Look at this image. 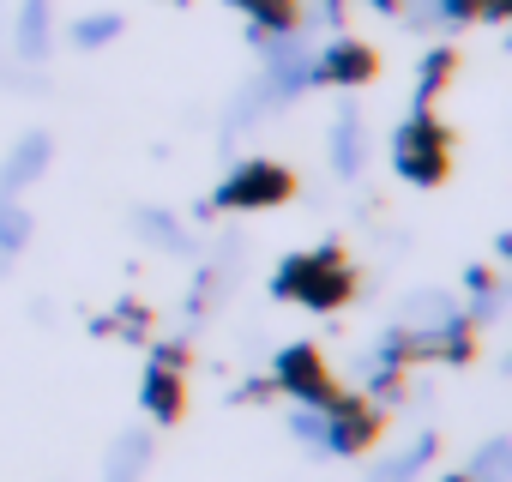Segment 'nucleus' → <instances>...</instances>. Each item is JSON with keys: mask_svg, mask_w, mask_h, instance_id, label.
I'll list each match as a JSON object with an SVG mask.
<instances>
[{"mask_svg": "<svg viewBox=\"0 0 512 482\" xmlns=\"http://www.w3.org/2000/svg\"><path fill=\"white\" fill-rule=\"evenodd\" d=\"M284 187H290V175H284L278 163H241V169L217 187V205H229V211H253V205L284 199Z\"/></svg>", "mask_w": 512, "mask_h": 482, "instance_id": "nucleus-3", "label": "nucleus"}, {"mask_svg": "<svg viewBox=\"0 0 512 482\" xmlns=\"http://www.w3.org/2000/svg\"><path fill=\"white\" fill-rule=\"evenodd\" d=\"M446 482H464V470H458V476H446Z\"/></svg>", "mask_w": 512, "mask_h": 482, "instance_id": "nucleus-16", "label": "nucleus"}, {"mask_svg": "<svg viewBox=\"0 0 512 482\" xmlns=\"http://www.w3.org/2000/svg\"><path fill=\"white\" fill-rule=\"evenodd\" d=\"M368 440H374V410L362 398H326V440H320V452L326 458H356Z\"/></svg>", "mask_w": 512, "mask_h": 482, "instance_id": "nucleus-2", "label": "nucleus"}, {"mask_svg": "<svg viewBox=\"0 0 512 482\" xmlns=\"http://www.w3.org/2000/svg\"><path fill=\"white\" fill-rule=\"evenodd\" d=\"M296 404H314V398H332L326 392V362H320V350H308V344H296V350H284L278 356V374H272Z\"/></svg>", "mask_w": 512, "mask_h": 482, "instance_id": "nucleus-6", "label": "nucleus"}, {"mask_svg": "<svg viewBox=\"0 0 512 482\" xmlns=\"http://www.w3.org/2000/svg\"><path fill=\"white\" fill-rule=\"evenodd\" d=\"M464 482H512V440L506 434L482 440L470 452V464H464Z\"/></svg>", "mask_w": 512, "mask_h": 482, "instance_id": "nucleus-10", "label": "nucleus"}, {"mask_svg": "<svg viewBox=\"0 0 512 482\" xmlns=\"http://www.w3.org/2000/svg\"><path fill=\"white\" fill-rule=\"evenodd\" d=\"M139 404H145L157 422H163V416H175V404H181V350H157V356H151Z\"/></svg>", "mask_w": 512, "mask_h": 482, "instance_id": "nucleus-7", "label": "nucleus"}, {"mask_svg": "<svg viewBox=\"0 0 512 482\" xmlns=\"http://www.w3.org/2000/svg\"><path fill=\"white\" fill-rule=\"evenodd\" d=\"M31 248V211L25 205H0V260H19Z\"/></svg>", "mask_w": 512, "mask_h": 482, "instance_id": "nucleus-14", "label": "nucleus"}, {"mask_svg": "<svg viewBox=\"0 0 512 482\" xmlns=\"http://www.w3.org/2000/svg\"><path fill=\"white\" fill-rule=\"evenodd\" d=\"M374 73V55L362 43H326L314 55V85H362Z\"/></svg>", "mask_w": 512, "mask_h": 482, "instance_id": "nucleus-8", "label": "nucleus"}, {"mask_svg": "<svg viewBox=\"0 0 512 482\" xmlns=\"http://www.w3.org/2000/svg\"><path fill=\"white\" fill-rule=\"evenodd\" d=\"M19 55L25 61L49 55V0H25L19 7Z\"/></svg>", "mask_w": 512, "mask_h": 482, "instance_id": "nucleus-13", "label": "nucleus"}, {"mask_svg": "<svg viewBox=\"0 0 512 482\" xmlns=\"http://www.w3.org/2000/svg\"><path fill=\"white\" fill-rule=\"evenodd\" d=\"M398 169H404L410 181H440L446 145H440V127H434L428 115H416V121L398 127Z\"/></svg>", "mask_w": 512, "mask_h": 482, "instance_id": "nucleus-4", "label": "nucleus"}, {"mask_svg": "<svg viewBox=\"0 0 512 482\" xmlns=\"http://www.w3.org/2000/svg\"><path fill=\"white\" fill-rule=\"evenodd\" d=\"M428 458H434V434H422L416 446H404V452H392L386 464H374V470H368V482H416Z\"/></svg>", "mask_w": 512, "mask_h": 482, "instance_id": "nucleus-12", "label": "nucleus"}, {"mask_svg": "<svg viewBox=\"0 0 512 482\" xmlns=\"http://www.w3.org/2000/svg\"><path fill=\"white\" fill-rule=\"evenodd\" d=\"M278 290H284L290 302H302V308H332V302H344L350 272H344L338 254H302V260H290V266L278 272Z\"/></svg>", "mask_w": 512, "mask_h": 482, "instance_id": "nucleus-1", "label": "nucleus"}, {"mask_svg": "<svg viewBox=\"0 0 512 482\" xmlns=\"http://www.w3.org/2000/svg\"><path fill=\"white\" fill-rule=\"evenodd\" d=\"M362 157H368V127H362L356 109H344L338 127H332V169H338V175H356Z\"/></svg>", "mask_w": 512, "mask_h": 482, "instance_id": "nucleus-9", "label": "nucleus"}, {"mask_svg": "<svg viewBox=\"0 0 512 482\" xmlns=\"http://www.w3.org/2000/svg\"><path fill=\"white\" fill-rule=\"evenodd\" d=\"M121 31H127L121 13H85V19L73 25V43H79V49H109Z\"/></svg>", "mask_w": 512, "mask_h": 482, "instance_id": "nucleus-15", "label": "nucleus"}, {"mask_svg": "<svg viewBox=\"0 0 512 482\" xmlns=\"http://www.w3.org/2000/svg\"><path fill=\"white\" fill-rule=\"evenodd\" d=\"M49 151H55V145H49V133H25V139L13 145V157L0 163V205H13V199H19V193L49 169Z\"/></svg>", "mask_w": 512, "mask_h": 482, "instance_id": "nucleus-5", "label": "nucleus"}, {"mask_svg": "<svg viewBox=\"0 0 512 482\" xmlns=\"http://www.w3.org/2000/svg\"><path fill=\"white\" fill-rule=\"evenodd\" d=\"M145 458H151V434H145V428L121 434V440H115V452H109V470H103V482H139Z\"/></svg>", "mask_w": 512, "mask_h": 482, "instance_id": "nucleus-11", "label": "nucleus"}]
</instances>
